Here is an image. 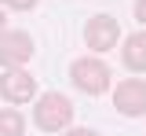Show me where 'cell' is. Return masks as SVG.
Listing matches in <instances>:
<instances>
[{
    "label": "cell",
    "mask_w": 146,
    "mask_h": 136,
    "mask_svg": "<svg viewBox=\"0 0 146 136\" xmlns=\"http://www.w3.org/2000/svg\"><path fill=\"white\" fill-rule=\"evenodd\" d=\"M33 121H36L40 133H62L73 121V103L62 92H44V99H36Z\"/></svg>",
    "instance_id": "6da1fadb"
},
{
    "label": "cell",
    "mask_w": 146,
    "mask_h": 136,
    "mask_svg": "<svg viewBox=\"0 0 146 136\" xmlns=\"http://www.w3.org/2000/svg\"><path fill=\"white\" fill-rule=\"evenodd\" d=\"M70 77H73V85H77L80 92L102 96V92L110 88V66L102 63V59H73Z\"/></svg>",
    "instance_id": "7a4b0ae2"
},
{
    "label": "cell",
    "mask_w": 146,
    "mask_h": 136,
    "mask_svg": "<svg viewBox=\"0 0 146 136\" xmlns=\"http://www.w3.org/2000/svg\"><path fill=\"white\" fill-rule=\"evenodd\" d=\"M33 59V40L22 30H4L0 33V66L4 70H15V66H26Z\"/></svg>",
    "instance_id": "3957f363"
},
{
    "label": "cell",
    "mask_w": 146,
    "mask_h": 136,
    "mask_svg": "<svg viewBox=\"0 0 146 136\" xmlns=\"http://www.w3.org/2000/svg\"><path fill=\"white\" fill-rule=\"evenodd\" d=\"M121 40V26L113 15H91L88 26H84V44L91 52H110L113 44Z\"/></svg>",
    "instance_id": "277c9868"
},
{
    "label": "cell",
    "mask_w": 146,
    "mask_h": 136,
    "mask_svg": "<svg viewBox=\"0 0 146 136\" xmlns=\"http://www.w3.org/2000/svg\"><path fill=\"white\" fill-rule=\"evenodd\" d=\"M113 107L128 118H143L146 114V81L139 77H128L113 88Z\"/></svg>",
    "instance_id": "5b68a950"
},
{
    "label": "cell",
    "mask_w": 146,
    "mask_h": 136,
    "mask_svg": "<svg viewBox=\"0 0 146 136\" xmlns=\"http://www.w3.org/2000/svg\"><path fill=\"white\" fill-rule=\"evenodd\" d=\"M0 96L7 99L11 107H18V103H29V99L36 96V81L22 70V66H15V70H7L4 77H0Z\"/></svg>",
    "instance_id": "8992f818"
},
{
    "label": "cell",
    "mask_w": 146,
    "mask_h": 136,
    "mask_svg": "<svg viewBox=\"0 0 146 136\" xmlns=\"http://www.w3.org/2000/svg\"><path fill=\"white\" fill-rule=\"evenodd\" d=\"M121 63H124L128 70H135V74H143L146 70V33H131L124 40V48H121Z\"/></svg>",
    "instance_id": "52a82bcc"
},
{
    "label": "cell",
    "mask_w": 146,
    "mask_h": 136,
    "mask_svg": "<svg viewBox=\"0 0 146 136\" xmlns=\"http://www.w3.org/2000/svg\"><path fill=\"white\" fill-rule=\"evenodd\" d=\"M26 133V118L18 114V107L0 110V136H22Z\"/></svg>",
    "instance_id": "ba28073f"
},
{
    "label": "cell",
    "mask_w": 146,
    "mask_h": 136,
    "mask_svg": "<svg viewBox=\"0 0 146 136\" xmlns=\"http://www.w3.org/2000/svg\"><path fill=\"white\" fill-rule=\"evenodd\" d=\"M0 4H4V7H11V11H29L36 0H0Z\"/></svg>",
    "instance_id": "9c48e42d"
},
{
    "label": "cell",
    "mask_w": 146,
    "mask_h": 136,
    "mask_svg": "<svg viewBox=\"0 0 146 136\" xmlns=\"http://www.w3.org/2000/svg\"><path fill=\"white\" fill-rule=\"evenodd\" d=\"M62 136H99L95 129H62Z\"/></svg>",
    "instance_id": "30bf717a"
},
{
    "label": "cell",
    "mask_w": 146,
    "mask_h": 136,
    "mask_svg": "<svg viewBox=\"0 0 146 136\" xmlns=\"http://www.w3.org/2000/svg\"><path fill=\"white\" fill-rule=\"evenodd\" d=\"M135 19L146 26V0H135Z\"/></svg>",
    "instance_id": "8fae6325"
},
{
    "label": "cell",
    "mask_w": 146,
    "mask_h": 136,
    "mask_svg": "<svg viewBox=\"0 0 146 136\" xmlns=\"http://www.w3.org/2000/svg\"><path fill=\"white\" fill-rule=\"evenodd\" d=\"M4 30H7V26H4V7H0V33H4Z\"/></svg>",
    "instance_id": "7c38bea8"
}]
</instances>
